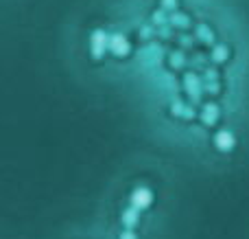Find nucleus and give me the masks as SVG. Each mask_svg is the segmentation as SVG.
Returning <instances> with one entry per match:
<instances>
[{
    "label": "nucleus",
    "instance_id": "nucleus-7",
    "mask_svg": "<svg viewBox=\"0 0 249 239\" xmlns=\"http://www.w3.org/2000/svg\"><path fill=\"white\" fill-rule=\"evenodd\" d=\"M186 88H188V92L195 97V99H199L201 88H199V79L195 77V75H188V77H186Z\"/></svg>",
    "mask_w": 249,
    "mask_h": 239
},
{
    "label": "nucleus",
    "instance_id": "nucleus-11",
    "mask_svg": "<svg viewBox=\"0 0 249 239\" xmlns=\"http://www.w3.org/2000/svg\"><path fill=\"white\" fill-rule=\"evenodd\" d=\"M118 239H138V235H136V233H133V228H127V231H124V233H123V235L118 237Z\"/></svg>",
    "mask_w": 249,
    "mask_h": 239
},
{
    "label": "nucleus",
    "instance_id": "nucleus-4",
    "mask_svg": "<svg viewBox=\"0 0 249 239\" xmlns=\"http://www.w3.org/2000/svg\"><path fill=\"white\" fill-rule=\"evenodd\" d=\"M109 51H112L116 57L127 55V53H129V42H127V38H124V35H121V33H114L112 38H109Z\"/></svg>",
    "mask_w": 249,
    "mask_h": 239
},
{
    "label": "nucleus",
    "instance_id": "nucleus-2",
    "mask_svg": "<svg viewBox=\"0 0 249 239\" xmlns=\"http://www.w3.org/2000/svg\"><path fill=\"white\" fill-rule=\"evenodd\" d=\"M109 38L112 35H107L105 31H94V33L90 35V51H92V55L94 57H103L105 55V51L109 48Z\"/></svg>",
    "mask_w": 249,
    "mask_h": 239
},
{
    "label": "nucleus",
    "instance_id": "nucleus-3",
    "mask_svg": "<svg viewBox=\"0 0 249 239\" xmlns=\"http://www.w3.org/2000/svg\"><path fill=\"white\" fill-rule=\"evenodd\" d=\"M214 145L219 152H232L234 145H236V139H234V134L230 130H219L214 136Z\"/></svg>",
    "mask_w": 249,
    "mask_h": 239
},
{
    "label": "nucleus",
    "instance_id": "nucleus-9",
    "mask_svg": "<svg viewBox=\"0 0 249 239\" xmlns=\"http://www.w3.org/2000/svg\"><path fill=\"white\" fill-rule=\"evenodd\" d=\"M212 60H214V61H223V60H228V48H225V46H216V48H214V53H212Z\"/></svg>",
    "mask_w": 249,
    "mask_h": 239
},
{
    "label": "nucleus",
    "instance_id": "nucleus-1",
    "mask_svg": "<svg viewBox=\"0 0 249 239\" xmlns=\"http://www.w3.org/2000/svg\"><path fill=\"white\" fill-rule=\"evenodd\" d=\"M129 202H131V206H136L138 211H144L153 204V191H151L149 187H136L131 191V196H129Z\"/></svg>",
    "mask_w": 249,
    "mask_h": 239
},
{
    "label": "nucleus",
    "instance_id": "nucleus-10",
    "mask_svg": "<svg viewBox=\"0 0 249 239\" xmlns=\"http://www.w3.org/2000/svg\"><path fill=\"white\" fill-rule=\"evenodd\" d=\"M197 33H199V38L201 40H206V42H212V31H208V26H199L197 29Z\"/></svg>",
    "mask_w": 249,
    "mask_h": 239
},
{
    "label": "nucleus",
    "instance_id": "nucleus-8",
    "mask_svg": "<svg viewBox=\"0 0 249 239\" xmlns=\"http://www.w3.org/2000/svg\"><path fill=\"white\" fill-rule=\"evenodd\" d=\"M171 22H173V24H177V26H181V29H186V26L190 24V22H188V18H186L184 13H175V16L171 18Z\"/></svg>",
    "mask_w": 249,
    "mask_h": 239
},
{
    "label": "nucleus",
    "instance_id": "nucleus-5",
    "mask_svg": "<svg viewBox=\"0 0 249 239\" xmlns=\"http://www.w3.org/2000/svg\"><path fill=\"white\" fill-rule=\"evenodd\" d=\"M121 222H123L124 228H136L138 222H140V211H138L136 206H129V209H124L123 215H121Z\"/></svg>",
    "mask_w": 249,
    "mask_h": 239
},
{
    "label": "nucleus",
    "instance_id": "nucleus-13",
    "mask_svg": "<svg viewBox=\"0 0 249 239\" xmlns=\"http://www.w3.org/2000/svg\"><path fill=\"white\" fill-rule=\"evenodd\" d=\"M164 20H166V18H164L162 11H160V13H153V22H155V24H162Z\"/></svg>",
    "mask_w": 249,
    "mask_h": 239
},
{
    "label": "nucleus",
    "instance_id": "nucleus-12",
    "mask_svg": "<svg viewBox=\"0 0 249 239\" xmlns=\"http://www.w3.org/2000/svg\"><path fill=\"white\" fill-rule=\"evenodd\" d=\"M162 7L164 9H175L177 7V0H162Z\"/></svg>",
    "mask_w": 249,
    "mask_h": 239
},
{
    "label": "nucleus",
    "instance_id": "nucleus-6",
    "mask_svg": "<svg viewBox=\"0 0 249 239\" xmlns=\"http://www.w3.org/2000/svg\"><path fill=\"white\" fill-rule=\"evenodd\" d=\"M216 119H219V108H216L214 103H208L203 105V112H201V121L206 123V125H214Z\"/></svg>",
    "mask_w": 249,
    "mask_h": 239
}]
</instances>
